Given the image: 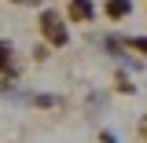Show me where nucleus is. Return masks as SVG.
I'll return each instance as SVG.
<instances>
[{"instance_id": "obj_1", "label": "nucleus", "mask_w": 147, "mask_h": 143, "mask_svg": "<svg viewBox=\"0 0 147 143\" xmlns=\"http://www.w3.org/2000/svg\"><path fill=\"white\" fill-rule=\"evenodd\" d=\"M40 37H44V44H52V48H66V44H70V30H66V22H63L59 11H52V7L40 11Z\"/></svg>"}, {"instance_id": "obj_2", "label": "nucleus", "mask_w": 147, "mask_h": 143, "mask_svg": "<svg viewBox=\"0 0 147 143\" xmlns=\"http://www.w3.org/2000/svg\"><path fill=\"white\" fill-rule=\"evenodd\" d=\"M96 0H66V15L70 22H96Z\"/></svg>"}, {"instance_id": "obj_3", "label": "nucleus", "mask_w": 147, "mask_h": 143, "mask_svg": "<svg viewBox=\"0 0 147 143\" xmlns=\"http://www.w3.org/2000/svg\"><path fill=\"white\" fill-rule=\"evenodd\" d=\"M0 73H4L7 81H11V77L18 73V59H15V48H11L7 40H0Z\"/></svg>"}, {"instance_id": "obj_4", "label": "nucleus", "mask_w": 147, "mask_h": 143, "mask_svg": "<svg viewBox=\"0 0 147 143\" xmlns=\"http://www.w3.org/2000/svg\"><path fill=\"white\" fill-rule=\"evenodd\" d=\"M103 15L110 22H121V18L132 15V0H103Z\"/></svg>"}, {"instance_id": "obj_5", "label": "nucleus", "mask_w": 147, "mask_h": 143, "mask_svg": "<svg viewBox=\"0 0 147 143\" xmlns=\"http://www.w3.org/2000/svg\"><path fill=\"white\" fill-rule=\"evenodd\" d=\"M125 44L132 48V52H144L147 55V37H125Z\"/></svg>"}, {"instance_id": "obj_6", "label": "nucleus", "mask_w": 147, "mask_h": 143, "mask_svg": "<svg viewBox=\"0 0 147 143\" xmlns=\"http://www.w3.org/2000/svg\"><path fill=\"white\" fill-rule=\"evenodd\" d=\"M99 143H118V136L114 132H99Z\"/></svg>"}, {"instance_id": "obj_7", "label": "nucleus", "mask_w": 147, "mask_h": 143, "mask_svg": "<svg viewBox=\"0 0 147 143\" xmlns=\"http://www.w3.org/2000/svg\"><path fill=\"white\" fill-rule=\"evenodd\" d=\"M140 140H147V114L140 117Z\"/></svg>"}, {"instance_id": "obj_8", "label": "nucleus", "mask_w": 147, "mask_h": 143, "mask_svg": "<svg viewBox=\"0 0 147 143\" xmlns=\"http://www.w3.org/2000/svg\"><path fill=\"white\" fill-rule=\"evenodd\" d=\"M11 4H26V7H37L40 0H11Z\"/></svg>"}]
</instances>
